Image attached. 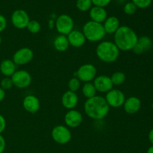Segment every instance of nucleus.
Returning <instances> with one entry per match:
<instances>
[{
    "label": "nucleus",
    "instance_id": "f257e3e1",
    "mask_svg": "<svg viewBox=\"0 0 153 153\" xmlns=\"http://www.w3.org/2000/svg\"><path fill=\"white\" fill-rule=\"evenodd\" d=\"M84 111L87 116L91 119L101 120L108 116L110 111V107L105 97L97 95L85 101Z\"/></svg>",
    "mask_w": 153,
    "mask_h": 153
},
{
    "label": "nucleus",
    "instance_id": "f03ea898",
    "mask_svg": "<svg viewBox=\"0 0 153 153\" xmlns=\"http://www.w3.org/2000/svg\"><path fill=\"white\" fill-rule=\"evenodd\" d=\"M114 40L120 51L128 52L132 50L138 40V36L135 31L127 25H122L114 35Z\"/></svg>",
    "mask_w": 153,
    "mask_h": 153
},
{
    "label": "nucleus",
    "instance_id": "7ed1b4c3",
    "mask_svg": "<svg viewBox=\"0 0 153 153\" xmlns=\"http://www.w3.org/2000/svg\"><path fill=\"white\" fill-rule=\"evenodd\" d=\"M96 55L101 61L107 64L114 63L120 56V50L114 42L102 41L97 46Z\"/></svg>",
    "mask_w": 153,
    "mask_h": 153
},
{
    "label": "nucleus",
    "instance_id": "20e7f679",
    "mask_svg": "<svg viewBox=\"0 0 153 153\" xmlns=\"http://www.w3.org/2000/svg\"><path fill=\"white\" fill-rule=\"evenodd\" d=\"M82 33L87 40L91 43H97L103 40L106 33L102 24L90 20L85 22L82 28Z\"/></svg>",
    "mask_w": 153,
    "mask_h": 153
},
{
    "label": "nucleus",
    "instance_id": "39448f33",
    "mask_svg": "<svg viewBox=\"0 0 153 153\" xmlns=\"http://www.w3.org/2000/svg\"><path fill=\"white\" fill-rule=\"evenodd\" d=\"M51 136L55 142L61 145L68 143L71 140L72 133L69 128L64 125H58L54 127L51 132Z\"/></svg>",
    "mask_w": 153,
    "mask_h": 153
},
{
    "label": "nucleus",
    "instance_id": "423d86ee",
    "mask_svg": "<svg viewBox=\"0 0 153 153\" xmlns=\"http://www.w3.org/2000/svg\"><path fill=\"white\" fill-rule=\"evenodd\" d=\"M55 28L60 34L67 36L74 28V21L68 14H61L55 21Z\"/></svg>",
    "mask_w": 153,
    "mask_h": 153
},
{
    "label": "nucleus",
    "instance_id": "0eeeda50",
    "mask_svg": "<svg viewBox=\"0 0 153 153\" xmlns=\"http://www.w3.org/2000/svg\"><path fill=\"white\" fill-rule=\"evenodd\" d=\"M97 70L92 64H85L80 66L76 72V76L82 82H91L97 77Z\"/></svg>",
    "mask_w": 153,
    "mask_h": 153
},
{
    "label": "nucleus",
    "instance_id": "6e6552de",
    "mask_svg": "<svg viewBox=\"0 0 153 153\" xmlns=\"http://www.w3.org/2000/svg\"><path fill=\"white\" fill-rule=\"evenodd\" d=\"M106 102L110 108H118L123 105L126 101V96L122 91L118 89H111L106 93L105 97Z\"/></svg>",
    "mask_w": 153,
    "mask_h": 153
},
{
    "label": "nucleus",
    "instance_id": "1a4fd4ad",
    "mask_svg": "<svg viewBox=\"0 0 153 153\" xmlns=\"http://www.w3.org/2000/svg\"><path fill=\"white\" fill-rule=\"evenodd\" d=\"M10 78L13 82V86L19 89H25L28 88L32 81L31 74L25 70H16Z\"/></svg>",
    "mask_w": 153,
    "mask_h": 153
},
{
    "label": "nucleus",
    "instance_id": "9d476101",
    "mask_svg": "<svg viewBox=\"0 0 153 153\" xmlns=\"http://www.w3.org/2000/svg\"><path fill=\"white\" fill-rule=\"evenodd\" d=\"M34 58V52L28 47H22L15 52L13 55V60L16 66L28 64Z\"/></svg>",
    "mask_w": 153,
    "mask_h": 153
},
{
    "label": "nucleus",
    "instance_id": "9b49d317",
    "mask_svg": "<svg viewBox=\"0 0 153 153\" xmlns=\"http://www.w3.org/2000/svg\"><path fill=\"white\" fill-rule=\"evenodd\" d=\"M11 23L17 29L26 28L30 21L29 16L25 10L22 9H17L12 13L10 16Z\"/></svg>",
    "mask_w": 153,
    "mask_h": 153
},
{
    "label": "nucleus",
    "instance_id": "f8f14e48",
    "mask_svg": "<svg viewBox=\"0 0 153 153\" xmlns=\"http://www.w3.org/2000/svg\"><path fill=\"white\" fill-rule=\"evenodd\" d=\"M82 113L76 109L69 110L64 115V123L68 128H77L82 123Z\"/></svg>",
    "mask_w": 153,
    "mask_h": 153
},
{
    "label": "nucleus",
    "instance_id": "ddd939ff",
    "mask_svg": "<svg viewBox=\"0 0 153 153\" xmlns=\"http://www.w3.org/2000/svg\"><path fill=\"white\" fill-rule=\"evenodd\" d=\"M94 87H95L97 91L103 94H106L111 90L113 89V84H112L111 78L105 75H101L98 76L94 79Z\"/></svg>",
    "mask_w": 153,
    "mask_h": 153
},
{
    "label": "nucleus",
    "instance_id": "4468645a",
    "mask_svg": "<svg viewBox=\"0 0 153 153\" xmlns=\"http://www.w3.org/2000/svg\"><path fill=\"white\" fill-rule=\"evenodd\" d=\"M22 107L27 112L34 114L37 113L40 108V100L36 96L32 94L27 95L22 100Z\"/></svg>",
    "mask_w": 153,
    "mask_h": 153
},
{
    "label": "nucleus",
    "instance_id": "2eb2a0df",
    "mask_svg": "<svg viewBox=\"0 0 153 153\" xmlns=\"http://www.w3.org/2000/svg\"><path fill=\"white\" fill-rule=\"evenodd\" d=\"M79 103V97L76 92L67 91L61 97V104L63 107L68 110L75 109Z\"/></svg>",
    "mask_w": 153,
    "mask_h": 153
},
{
    "label": "nucleus",
    "instance_id": "dca6fc26",
    "mask_svg": "<svg viewBox=\"0 0 153 153\" xmlns=\"http://www.w3.org/2000/svg\"><path fill=\"white\" fill-rule=\"evenodd\" d=\"M123 106L126 113L128 114H134L140 111L141 108V101L138 97H130L126 99Z\"/></svg>",
    "mask_w": 153,
    "mask_h": 153
},
{
    "label": "nucleus",
    "instance_id": "f3484780",
    "mask_svg": "<svg viewBox=\"0 0 153 153\" xmlns=\"http://www.w3.org/2000/svg\"><path fill=\"white\" fill-rule=\"evenodd\" d=\"M67 37L70 46L75 48L82 47L85 44L87 40L82 31H79V30L73 29Z\"/></svg>",
    "mask_w": 153,
    "mask_h": 153
},
{
    "label": "nucleus",
    "instance_id": "a211bd4d",
    "mask_svg": "<svg viewBox=\"0 0 153 153\" xmlns=\"http://www.w3.org/2000/svg\"><path fill=\"white\" fill-rule=\"evenodd\" d=\"M91 19L94 22L102 24L108 17V13L104 7L94 6L89 10Z\"/></svg>",
    "mask_w": 153,
    "mask_h": 153
},
{
    "label": "nucleus",
    "instance_id": "6ab92c4d",
    "mask_svg": "<svg viewBox=\"0 0 153 153\" xmlns=\"http://www.w3.org/2000/svg\"><path fill=\"white\" fill-rule=\"evenodd\" d=\"M102 25L106 34H114V33L120 27V22L117 16H108L105 21L102 23Z\"/></svg>",
    "mask_w": 153,
    "mask_h": 153
},
{
    "label": "nucleus",
    "instance_id": "aec40b11",
    "mask_svg": "<svg viewBox=\"0 0 153 153\" xmlns=\"http://www.w3.org/2000/svg\"><path fill=\"white\" fill-rule=\"evenodd\" d=\"M16 71V65L12 60L4 59L0 64V72L5 77H11Z\"/></svg>",
    "mask_w": 153,
    "mask_h": 153
},
{
    "label": "nucleus",
    "instance_id": "412c9836",
    "mask_svg": "<svg viewBox=\"0 0 153 153\" xmlns=\"http://www.w3.org/2000/svg\"><path fill=\"white\" fill-rule=\"evenodd\" d=\"M53 45L55 49L58 52H65L70 47V43H69L67 37L65 35L57 36L53 41Z\"/></svg>",
    "mask_w": 153,
    "mask_h": 153
},
{
    "label": "nucleus",
    "instance_id": "4be33fe9",
    "mask_svg": "<svg viewBox=\"0 0 153 153\" xmlns=\"http://www.w3.org/2000/svg\"><path fill=\"white\" fill-rule=\"evenodd\" d=\"M82 92L85 97H86L88 100V99H91L97 96V91L92 82H87L82 85Z\"/></svg>",
    "mask_w": 153,
    "mask_h": 153
},
{
    "label": "nucleus",
    "instance_id": "5701e85b",
    "mask_svg": "<svg viewBox=\"0 0 153 153\" xmlns=\"http://www.w3.org/2000/svg\"><path fill=\"white\" fill-rule=\"evenodd\" d=\"M110 78L113 85H116V86L122 85L125 82L126 79L125 73L120 71L114 72Z\"/></svg>",
    "mask_w": 153,
    "mask_h": 153
},
{
    "label": "nucleus",
    "instance_id": "b1692460",
    "mask_svg": "<svg viewBox=\"0 0 153 153\" xmlns=\"http://www.w3.org/2000/svg\"><path fill=\"white\" fill-rule=\"evenodd\" d=\"M93 3L91 0H76V8L82 12H86L91 10Z\"/></svg>",
    "mask_w": 153,
    "mask_h": 153
},
{
    "label": "nucleus",
    "instance_id": "393cba45",
    "mask_svg": "<svg viewBox=\"0 0 153 153\" xmlns=\"http://www.w3.org/2000/svg\"><path fill=\"white\" fill-rule=\"evenodd\" d=\"M137 43L143 47L145 52L149 50L152 46V41L151 38L148 36H142V37H138Z\"/></svg>",
    "mask_w": 153,
    "mask_h": 153
},
{
    "label": "nucleus",
    "instance_id": "a878e982",
    "mask_svg": "<svg viewBox=\"0 0 153 153\" xmlns=\"http://www.w3.org/2000/svg\"><path fill=\"white\" fill-rule=\"evenodd\" d=\"M82 87V82L77 77H73L70 79L68 82L69 91L76 92L79 91Z\"/></svg>",
    "mask_w": 153,
    "mask_h": 153
},
{
    "label": "nucleus",
    "instance_id": "bb28decb",
    "mask_svg": "<svg viewBox=\"0 0 153 153\" xmlns=\"http://www.w3.org/2000/svg\"><path fill=\"white\" fill-rule=\"evenodd\" d=\"M26 28L31 34H37L41 30V25L37 20H30Z\"/></svg>",
    "mask_w": 153,
    "mask_h": 153
},
{
    "label": "nucleus",
    "instance_id": "cd10ccee",
    "mask_svg": "<svg viewBox=\"0 0 153 153\" xmlns=\"http://www.w3.org/2000/svg\"><path fill=\"white\" fill-rule=\"evenodd\" d=\"M137 9V7H136L135 4L132 1H129V2H127L125 4L123 7V11L127 15H133L136 13Z\"/></svg>",
    "mask_w": 153,
    "mask_h": 153
},
{
    "label": "nucleus",
    "instance_id": "c85d7f7f",
    "mask_svg": "<svg viewBox=\"0 0 153 153\" xmlns=\"http://www.w3.org/2000/svg\"><path fill=\"white\" fill-rule=\"evenodd\" d=\"M13 86V82L10 77H4L1 79L0 82V88H2L4 91L10 90Z\"/></svg>",
    "mask_w": 153,
    "mask_h": 153
},
{
    "label": "nucleus",
    "instance_id": "c756f323",
    "mask_svg": "<svg viewBox=\"0 0 153 153\" xmlns=\"http://www.w3.org/2000/svg\"><path fill=\"white\" fill-rule=\"evenodd\" d=\"M137 8L145 9L151 5L152 0H131Z\"/></svg>",
    "mask_w": 153,
    "mask_h": 153
},
{
    "label": "nucleus",
    "instance_id": "7c9ffc66",
    "mask_svg": "<svg viewBox=\"0 0 153 153\" xmlns=\"http://www.w3.org/2000/svg\"><path fill=\"white\" fill-rule=\"evenodd\" d=\"M94 6H97L100 7H105L110 4L111 0H91Z\"/></svg>",
    "mask_w": 153,
    "mask_h": 153
},
{
    "label": "nucleus",
    "instance_id": "2f4dec72",
    "mask_svg": "<svg viewBox=\"0 0 153 153\" xmlns=\"http://www.w3.org/2000/svg\"><path fill=\"white\" fill-rule=\"evenodd\" d=\"M7 22L5 16H3L2 14H0V33L4 31L7 27Z\"/></svg>",
    "mask_w": 153,
    "mask_h": 153
},
{
    "label": "nucleus",
    "instance_id": "473e14b6",
    "mask_svg": "<svg viewBox=\"0 0 153 153\" xmlns=\"http://www.w3.org/2000/svg\"><path fill=\"white\" fill-rule=\"evenodd\" d=\"M132 51L134 52V54H136V55H141V54H143V52H145L144 49H143V47H142L138 43H136L135 46L133 47Z\"/></svg>",
    "mask_w": 153,
    "mask_h": 153
},
{
    "label": "nucleus",
    "instance_id": "72a5a7b5",
    "mask_svg": "<svg viewBox=\"0 0 153 153\" xmlns=\"http://www.w3.org/2000/svg\"><path fill=\"white\" fill-rule=\"evenodd\" d=\"M6 120L1 114H0V134H2L6 128Z\"/></svg>",
    "mask_w": 153,
    "mask_h": 153
},
{
    "label": "nucleus",
    "instance_id": "f704fd0d",
    "mask_svg": "<svg viewBox=\"0 0 153 153\" xmlns=\"http://www.w3.org/2000/svg\"><path fill=\"white\" fill-rule=\"evenodd\" d=\"M6 141L4 137L1 134H0V153H3L5 149Z\"/></svg>",
    "mask_w": 153,
    "mask_h": 153
},
{
    "label": "nucleus",
    "instance_id": "c9c22d12",
    "mask_svg": "<svg viewBox=\"0 0 153 153\" xmlns=\"http://www.w3.org/2000/svg\"><path fill=\"white\" fill-rule=\"evenodd\" d=\"M4 97H5V91L2 88H0V102H1L4 100Z\"/></svg>",
    "mask_w": 153,
    "mask_h": 153
},
{
    "label": "nucleus",
    "instance_id": "e433bc0d",
    "mask_svg": "<svg viewBox=\"0 0 153 153\" xmlns=\"http://www.w3.org/2000/svg\"><path fill=\"white\" fill-rule=\"evenodd\" d=\"M148 138H149V140L151 144H152V146H153V128L149 131V134H148Z\"/></svg>",
    "mask_w": 153,
    "mask_h": 153
},
{
    "label": "nucleus",
    "instance_id": "4c0bfd02",
    "mask_svg": "<svg viewBox=\"0 0 153 153\" xmlns=\"http://www.w3.org/2000/svg\"><path fill=\"white\" fill-rule=\"evenodd\" d=\"M146 153H153V146H151L150 147L148 148Z\"/></svg>",
    "mask_w": 153,
    "mask_h": 153
},
{
    "label": "nucleus",
    "instance_id": "58836bf2",
    "mask_svg": "<svg viewBox=\"0 0 153 153\" xmlns=\"http://www.w3.org/2000/svg\"><path fill=\"white\" fill-rule=\"evenodd\" d=\"M1 42H2V38H1V35H0V45L1 44Z\"/></svg>",
    "mask_w": 153,
    "mask_h": 153
},
{
    "label": "nucleus",
    "instance_id": "ea45409f",
    "mask_svg": "<svg viewBox=\"0 0 153 153\" xmlns=\"http://www.w3.org/2000/svg\"><path fill=\"white\" fill-rule=\"evenodd\" d=\"M152 108H153V102H152Z\"/></svg>",
    "mask_w": 153,
    "mask_h": 153
}]
</instances>
